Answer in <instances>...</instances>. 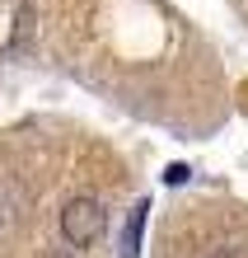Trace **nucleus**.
I'll return each mask as SVG.
<instances>
[{
  "mask_svg": "<svg viewBox=\"0 0 248 258\" xmlns=\"http://www.w3.org/2000/svg\"><path fill=\"white\" fill-rule=\"evenodd\" d=\"M103 230H108V216H103V207L94 202V197L66 202V211H61V235H66L75 249H89Z\"/></svg>",
  "mask_w": 248,
  "mask_h": 258,
  "instance_id": "1",
  "label": "nucleus"
},
{
  "mask_svg": "<svg viewBox=\"0 0 248 258\" xmlns=\"http://www.w3.org/2000/svg\"><path fill=\"white\" fill-rule=\"evenodd\" d=\"M145 211H150V202H141L131 211V225H127V258H136V244H141V221H145Z\"/></svg>",
  "mask_w": 248,
  "mask_h": 258,
  "instance_id": "2",
  "label": "nucleus"
},
{
  "mask_svg": "<svg viewBox=\"0 0 248 258\" xmlns=\"http://www.w3.org/2000/svg\"><path fill=\"white\" fill-rule=\"evenodd\" d=\"M192 169H188V164H169V169H164V183H183V178H188Z\"/></svg>",
  "mask_w": 248,
  "mask_h": 258,
  "instance_id": "3",
  "label": "nucleus"
}]
</instances>
